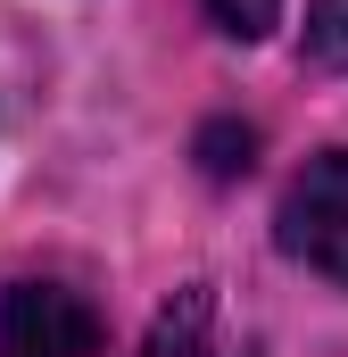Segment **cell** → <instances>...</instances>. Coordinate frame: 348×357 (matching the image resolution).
<instances>
[{
	"mask_svg": "<svg viewBox=\"0 0 348 357\" xmlns=\"http://www.w3.org/2000/svg\"><path fill=\"white\" fill-rule=\"evenodd\" d=\"M282 250L299 266L348 282V150H324L307 175L282 191Z\"/></svg>",
	"mask_w": 348,
	"mask_h": 357,
	"instance_id": "1",
	"label": "cell"
},
{
	"mask_svg": "<svg viewBox=\"0 0 348 357\" xmlns=\"http://www.w3.org/2000/svg\"><path fill=\"white\" fill-rule=\"evenodd\" d=\"M100 316L67 282H8L0 291V357H91Z\"/></svg>",
	"mask_w": 348,
	"mask_h": 357,
	"instance_id": "2",
	"label": "cell"
},
{
	"mask_svg": "<svg viewBox=\"0 0 348 357\" xmlns=\"http://www.w3.org/2000/svg\"><path fill=\"white\" fill-rule=\"evenodd\" d=\"M141 357H207V299H182V307H166Z\"/></svg>",
	"mask_w": 348,
	"mask_h": 357,
	"instance_id": "3",
	"label": "cell"
},
{
	"mask_svg": "<svg viewBox=\"0 0 348 357\" xmlns=\"http://www.w3.org/2000/svg\"><path fill=\"white\" fill-rule=\"evenodd\" d=\"M207 17L232 33V42H258V33H274V17H282V0H207Z\"/></svg>",
	"mask_w": 348,
	"mask_h": 357,
	"instance_id": "4",
	"label": "cell"
},
{
	"mask_svg": "<svg viewBox=\"0 0 348 357\" xmlns=\"http://www.w3.org/2000/svg\"><path fill=\"white\" fill-rule=\"evenodd\" d=\"M315 59H348V0H315Z\"/></svg>",
	"mask_w": 348,
	"mask_h": 357,
	"instance_id": "5",
	"label": "cell"
}]
</instances>
